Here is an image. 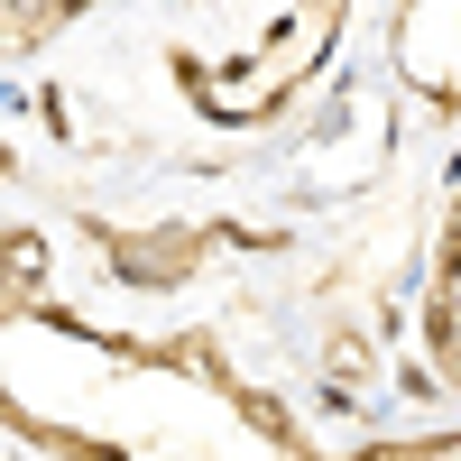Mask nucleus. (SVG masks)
<instances>
[{"label":"nucleus","instance_id":"6","mask_svg":"<svg viewBox=\"0 0 461 461\" xmlns=\"http://www.w3.org/2000/svg\"><path fill=\"white\" fill-rule=\"evenodd\" d=\"M378 452H406V461H461V434H406V443H378Z\"/></svg>","mask_w":461,"mask_h":461},{"label":"nucleus","instance_id":"5","mask_svg":"<svg viewBox=\"0 0 461 461\" xmlns=\"http://www.w3.org/2000/svg\"><path fill=\"white\" fill-rule=\"evenodd\" d=\"M84 10H93V0H10V56L28 65V56L47 47L56 28H74V19H84Z\"/></svg>","mask_w":461,"mask_h":461},{"label":"nucleus","instance_id":"1","mask_svg":"<svg viewBox=\"0 0 461 461\" xmlns=\"http://www.w3.org/2000/svg\"><path fill=\"white\" fill-rule=\"evenodd\" d=\"M10 452H314L295 415L249 388L203 332H102L65 304H10V369H0Z\"/></svg>","mask_w":461,"mask_h":461},{"label":"nucleus","instance_id":"3","mask_svg":"<svg viewBox=\"0 0 461 461\" xmlns=\"http://www.w3.org/2000/svg\"><path fill=\"white\" fill-rule=\"evenodd\" d=\"M388 74L425 111L461 121V0H397L388 10Z\"/></svg>","mask_w":461,"mask_h":461},{"label":"nucleus","instance_id":"2","mask_svg":"<svg viewBox=\"0 0 461 461\" xmlns=\"http://www.w3.org/2000/svg\"><path fill=\"white\" fill-rule=\"evenodd\" d=\"M341 19L351 0H258L249 10H221L203 37H176V93L203 111L212 130H258L323 74V56L341 47Z\"/></svg>","mask_w":461,"mask_h":461},{"label":"nucleus","instance_id":"4","mask_svg":"<svg viewBox=\"0 0 461 461\" xmlns=\"http://www.w3.org/2000/svg\"><path fill=\"white\" fill-rule=\"evenodd\" d=\"M425 351H434V378L461 397V176L434 212V249H425Z\"/></svg>","mask_w":461,"mask_h":461}]
</instances>
